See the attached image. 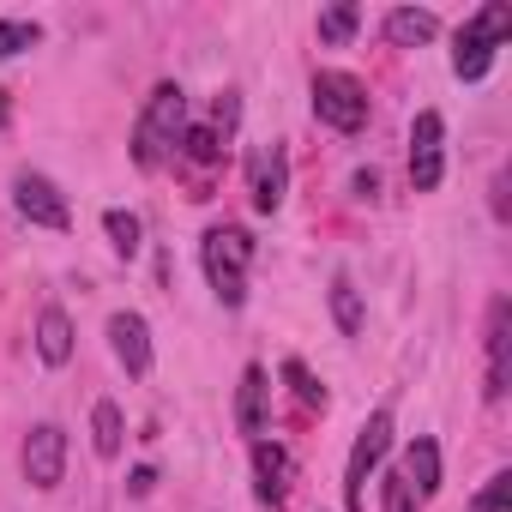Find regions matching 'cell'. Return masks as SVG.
Here are the masks:
<instances>
[{
  "label": "cell",
  "mask_w": 512,
  "mask_h": 512,
  "mask_svg": "<svg viewBox=\"0 0 512 512\" xmlns=\"http://www.w3.org/2000/svg\"><path fill=\"white\" fill-rule=\"evenodd\" d=\"M181 133H187V91L181 85H157L151 103H145V115H139V127H133V163L157 169L181 145Z\"/></svg>",
  "instance_id": "cell-1"
},
{
  "label": "cell",
  "mask_w": 512,
  "mask_h": 512,
  "mask_svg": "<svg viewBox=\"0 0 512 512\" xmlns=\"http://www.w3.org/2000/svg\"><path fill=\"white\" fill-rule=\"evenodd\" d=\"M199 253H205V278H211L217 302H223V308H241V302H247V260H253V235H247V229H235V223H217V229H205Z\"/></svg>",
  "instance_id": "cell-2"
},
{
  "label": "cell",
  "mask_w": 512,
  "mask_h": 512,
  "mask_svg": "<svg viewBox=\"0 0 512 512\" xmlns=\"http://www.w3.org/2000/svg\"><path fill=\"white\" fill-rule=\"evenodd\" d=\"M314 115L338 133L368 127V85L356 73H314Z\"/></svg>",
  "instance_id": "cell-3"
},
{
  "label": "cell",
  "mask_w": 512,
  "mask_h": 512,
  "mask_svg": "<svg viewBox=\"0 0 512 512\" xmlns=\"http://www.w3.org/2000/svg\"><path fill=\"white\" fill-rule=\"evenodd\" d=\"M386 446H392V410H374V416L362 422V434H356V446H350V470H344V506H350V512H362V482L380 470Z\"/></svg>",
  "instance_id": "cell-4"
},
{
  "label": "cell",
  "mask_w": 512,
  "mask_h": 512,
  "mask_svg": "<svg viewBox=\"0 0 512 512\" xmlns=\"http://www.w3.org/2000/svg\"><path fill=\"white\" fill-rule=\"evenodd\" d=\"M61 470H67V434H61L55 422H37V428L25 434V482H31V488H55Z\"/></svg>",
  "instance_id": "cell-5"
},
{
  "label": "cell",
  "mask_w": 512,
  "mask_h": 512,
  "mask_svg": "<svg viewBox=\"0 0 512 512\" xmlns=\"http://www.w3.org/2000/svg\"><path fill=\"white\" fill-rule=\"evenodd\" d=\"M440 133H446V121L434 109H422L416 127H410V181H416V193L440 187Z\"/></svg>",
  "instance_id": "cell-6"
},
{
  "label": "cell",
  "mask_w": 512,
  "mask_h": 512,
  "mask_svg": "<svg viewBox=\"0 0 512 512\" xmlns=\"http://www.w3.org/2000/svg\"><path fill=\"white\" fill-rule=\"evenodd\" d=\"M13 199H19V211H25L31 223H43V229H67V223H73V211H67V199H61V187H55L49 175H19Z\"/></svg>",
  "instance_id": "cell-7"
},
{
  "label": "cell",
  "mask_w": 512,
  "mask_h": 512,
  "mask_svg": "<svg viewBox=\"0 0 512 512\" xmlns=\"http://www.w3.org/2000/svg\"><path fill=\"white\" fill-rule=\"evenodd\" d=\"M253 476H260V500L278 512L284 494H290V476H296V458L278 446V440H253Z\"/></svg>",
  "instance_id": "cell-8"
},
{
  "label": "cell",
  "mask_w": 512,
  "mask_h": 512,
  "mask_svg": "<svg viewBox=\"0 0 512 512\" xmlns=\"http://www.w3.org/2000/svg\"><path fill=\"white\" fill-rule=\"evenodd\" d=\"M512 308L506 302H494L488 308V398H506V380H512Z\"/></svg>",
  "instance_id": "cell-9"
},
{
  "label": "cell",
  "mask_w": 512,
  "mask_h": 512,
  "mask_svg": "<svg viewBox=\"0 0 512 512\" xmlns=\"http://www.w3.org/2000/svg\"><path fill=\"white\" fill-rule=\"evenodd\" d=\"M284 151L278 145H266V151H253L247 157V193H253V205L260 211H278L284 205Z\"/></svg>",
  "instance_id": "cell-10"
},
{
  "label": "cell",
  "mask_w": 512,
  "mask_h": 512,
  "mask_svg": "<svg viewBox=\"0 0 512 512\" xmlns=\"http://www.w3.org/2000/svg\"><path fill=\"white\" fill-rule=\"evenodd\" d=\"M109 338H115L121 368H127L133 380H145V374H151V326H145L139 314H115V320H109Z\"/></svg>",
  "instance_id": "cell-11"
},
{
  "label": "cell",
  "mask_w": 512,
  "mask_h": 512,
  "mask_svg": "<svg viewBox=\"0 0 512 512\" xmlns=\"http://www.w3.org/2000/svg\"><path fill=\"white\" fill-rule=\"evenodd\" d=\"M398 476L410 482V494H416V500L440 494V446H434L428 434H416V440H410V452H404V470H398Z\"/></svg>",
  "instance_id": "cell-12"
},
{
  "label": "cell",
  "mask_w": 512,
  "mask_h": 512,
  "mask_svg": "<svg viewBox=\"0 0 512 512\" xmlns=\"http://www.w3.org/2000/svg\"><path fill=\"white\" fill-rule=\"evenodd\" d=\"M266 398H272L266 368H247L241 374V392H235V428L241 434H266Z\"/></svg>",
  "instance_id": "cell-13"
},
{
  "label": "cell",
  "mask_w": 512,
  "mask_h": 512,
  "mask_svg": "<svg viewBox=\"0 0 512 512\" xmlns=\"http://www.w3.org/2000/svg\"><path fill=\"white\" fill-rule=\"evenodd\" d=\"M440 37V19L428 13V7H398V13H386V43L392 49H422V43H434Z\"/></svg>",
  "instance_id": "cell-14"
},
{
  "label": "cell",
  "mask_w": 512,
  "mask_h": 512,
  "mask_svg": "<svg viewBox=\"0 0 512 512\" xmlns=\"http://www.w3.org/2000/svg\"><path fill=\"white\" fill-rule=\"evenodd\" d=\"M37 356L49 368H67L73 362V320L61 308H43V320H37Z\"/></svg>",
  "instance_id": "cell-15"
},
{
  "label": "cell",
  "mask_w": 512,
  "mask_h": 512,
  "mask_svg": "<svg viewBox=\"0 0 512 512\" xmlns=\"http://www.w3.org/2000/svg\"><path fill=\"white\" fill-rule=\"evenodd\" d=\"M91 440H97V458H115L121 446H127V416H121V404H97L91 410Z\"/></svg>",
  "instance_id": "cell-16"
},
{
  "label": "cell",
  "mask_w": 512,
  "mask_h": 512,
  "mask_svg": "<svg viewBox=\"0 0 512 512\" xmlns=\"http://www.w3.org/2000/svg\"><path fill=\"white\" fill-rule=\"evenodd\" d=\"M464 37H476L482 49H500V43L512 37V7H506V0H488V7L464 25Z\"/></svg>",
  "instance_id": "cell-17"
},
{
  "label": "cell",
  "mask_w": 512,
  "mask_h": 512,
  "mask_svg": "<svg viewBox=\"0 0 512 512\" xmlns=\"http://www.w3.org/2000/svg\"><path fill=\"white\" fill-rule=\"evenodd\" d=\"M356 25H362V7H356V0H338V7H326V13H320V43H326V49H338V43H350V37H356Z\"/></svg>",
  "instance_id": "cell-18"
},
{
  "label": "cell",
  "mask_w": 512,
  "mask_h": 512,
  "mask_svg": "<svg viewBox=\"0 0 512 512\" xmlns=\"http://www.w3.org/2000/svg\"><path fill=\"white\" fill-rule=\"evenodd\" d=\"M175 151H181V157H187L193 169H217V163H223V139H217L211 127H187Z\"/></svg>",
  "instance_id": "cell-19"
},
{
  "label": "cell",
  "mask_w": 512,
  "mask_h": 512,
  "mask_svg": "<svg viewBox=\"0 0 512 512\" xmlns=\"http://www.w3.org/2000/svg\"><path fill=\"white\" fill-rule=\"evenodd\" d=\"M332 320H338V332H344V338H356V332H362V320H368V314H362V296H356V284H350V278H332Z\"/></svg>",
  "instance_id": "cell-20"
},
{
  "label": "cell",
  "mask_w": 512,
  "mask_h": 512,
  "mask_svg": "<svg viewBox=\"0 0 512 512\" xmlns=\"http://www.w3.org/2000/svg\"><path fill=\"white\" fill-rule=\"evenodd\" d=\"M488 67H494V49H482L476 37H464V31H458V49H452V73H458V79H482Z\"/></svg>",
  "instance_id": "cell-21"
},
{
  "label": "cell",
  "mask_w": 512,
  "mask_h": 512,
  "mask_svg": "<svg viewBox=\"0 0 512 512\" xmlns=\"http://www.w3.org/2000/svg\"><path fill=\"white\" fill-rule=\"evenodd\" d=\"M103 229H109L115 253H127V260H133V253H139V235H145V223H139L133 211H109V217H103Z\"/></svg>",
  "instance_id": "cell-22"
},
{
  "label": "cell",
  "mask_w": 512,
  "mask_h": 512,
  "mask_svg": "<svg viewBox=\"0 0 512 512\" xmlns=\"http://www.w3.org/2000/svg\"><path fill=\"white\" fill-rule=\"evenodd\" d=\"M37 43H43V25H31V19H0V61L19 55V49H37Z\"/></svg>",
  "instance_id": "cell-23"
},
{
  "label": "cell",
  "mask_w": 512,
  "mask_h": 512,
  "mask_svg": "<svg viewBox=\"0 0 512 512\" xmlns=\"http://www.w3.org/2000/svg\"><path fill=\"white\" fill-rule=\"evenodd\" d=\"M284 380H290V392H296L308 410H326V386H320V380H314L302 362H284Z\"/></svg>",
  "instance_id": "cell-24"
},
{
  "label": "cell",
  "mask_w": 512,
  "mask_h": 512,
  "mask_svg": "<svg viewBox=\"0 0 512 512\" xmlns=\"http://www.w3.org/2000/svg\"><path fill=\"white\" fill-rule=\"evenodd\" d=\"M512 506V470H500V476H488V488H482V500H476V512H506Z\"/></svg>",
  "instance_id": "cell-25"
},
{
  "label": "cell",
  "mask_w": 512,
  "mask_h": 512,
  "mask_svg": "<svg viewBox=\"0 0 512 512\" xmlns=\"http://www.w3.org/2000/svg\"><path fill=\"white\" fill-rule=\"evenodd\" d=\"M380 488H386V512H416V506H422V500H416V494H410V482H404V476H398V470H392V476H386V482H380Z\"/></svg>",
  "instance_id": "cell-26"
},
{
  "label": "cell",
  "mask_w": 512,
  "mask_h": 512,
  "mask_svg": "<svg viewBox=\"0 0 512 512\" xmlns=\"http://www.w3.org/2000/svg\"><path fill=\"white\" fill-rule=\"evenodd\" d=\"M229 127H235V91H223V97H217V109H211V133L223 139Z\"/></svg>",
  "instance_id": "cell-27"
},
{
  "label": "cell",
  "mask_w": 512,
  "mask_h": 512,
  "mask_svg": "<svg viewBox=\"0 0 512 512\" xmlns=\"http://www.w3.org/2000/svg\"><path fill=\"white\" fill-rule=\"evenodd\" d=\"M151 488H157V470H151V464H139V470L127 476V494H139V500H145Z\"/></svg>",
  "instance_id": "cell-28"
},
{
  "label": "cell",
  "mask_w": 512,
  "mask_h": 512,
  "mask_svg": "<svg viewBox=\"0 0 512 512\" xmlns=\"http://www.w3.org/2000/svg\"><path fill=\"white\" fill-rule=\"evenodd\" d=\"M356 193H362V199H374V193H380V181H374V169H362V175H356Z\"/></svg>",
  "instance_id": "cell-29"
},
{
  "label": "cell",
  "mask_w": 512,
  "mask_h": 512,
  "mask_svg": "<svg viewBox=\"0 0 512 512\" xmlns=\"http://www.w3.org/2000/svg\"><path fill=\"white\" fill-rule=\"evenodd\" d=\"M0 127H7V91H0Z\"/></svg>",
  "instance_id": "cell-30"
}]
</instances>
